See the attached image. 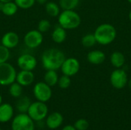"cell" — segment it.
I'll return each instance as SVG.
<instances>
[{
  "label": "cell",
  "mask_w": 131,
  "mask_h": 130,
  "mask_svg": "<svg viewBox=\"0 0 131 130\" xmlns=\"http://www.w3.org/2000/svg\"><path fill=\"white\" fill-rule=\"evenodd\" d=\"M74 126L77 130H87L89 127V123L85 119H79L74 123Z\"/></svg>",
  "instance_id": "f546056e"
},
{
  "label": "cell",
  "mask_w": 131,
  "mask_h": 130,
  "mask_svg": "<svg viewBox=\"0 0 131 130\" xmlns=\"http://www.w3.org/2000/svg\"><path fill=\"white\" fill-rule=\"evenodd\" d=\"M19 43V36L15 31H7L5 32L1 39V44L5 46V48L10 49L15 48L18 46Z\"/></svg>",
  "instance_id": "7c38bea8"
},
{
  "label": "cell",
  "mask_w": 131,
  "mask_h": 130,
  "mask_svg": "<svg viewBox=\"0 0 131 130\" xmlns=\"http://www.w3.org/2000/svg\"><path fill=\"white\" fill-rule=\"evenodd\" d=\"M22 86H21L16 81L12 83V84L9 85V89H8V93L11 97L14 98H18L22 95L23 89Z\"/></svg>",
  "instance_id": "603a6c76"
},
{
  "label": "cell",
  "mask_w": 131,
  "mask_h": 130,
  "mask_svg": "<svg viewBox=\"0 0 131 130\" xmlns=\"http://www.w3.org/2000/svg\"><path fill=\"white\" fill-rule=\"evenodd\" d=\"M14 2L21 9H29L36 2L35 0H14Z\"/></svg>",
  "instance_id": "484cf974"
},
{
  "label": "cell",
  "mask_w": 131,
  "mask_h": 130,
  "mask_svg": "<svg viewBox=\"0 0 131 130\" xmlns=\"http://www.w3.org/2000/svg\"><path fill=\"white\" fill-rule=\"evenodd\" d=\"M24 44L30 49H35L38 48L43 42V34L38 29H33L28 31L24 36Z\"/></svg>",
  "instance_id": "ba28073f"
},
{
  "label": "cell",
  "mask_w": 131,
  "mask_h": 130,
  "mask_svg": "<svg viewBox=\"0 0 131 130\" xmlns=\"http://www.w3.org/2000/svg\"><path fill=\"white\" fill-rule=\"evenodd\" d=\"M80 0H59V6L62 10H74Z\"/></svg>",
  "instance_id": "cb8c5ba5"
},
{
  "label": "cell",
  "mask_w": 131,
  "mask_h": 130,
  "mask_svg": "<svg viewBox=\"0 0 131 130\" xmlns=\"http://www.w3.org/2000/svg\"><path fill=\"white\" fill-rule=\"evenodd\" d=\"M94 34L97 43L101 45H107L115 40L117 31L114 25L108 23H104L100 25L96 28Z\"/></svg>",
  "instance_id": "7a4b0ae2"
},
{
  "label": "cell",
  "mask_w": 131,
  "mask_h": 130,
  "mask_svg": "<svg viewBox=\"0 0 131 130\" xmlns=\"http://www.w3.org/2000/svg\"><path fill=\"white\" fill-rule=\"evenodd\" d=\"M12 1H14V0H0V2H12Z\"/></svg>",
  "instance_id": "836d02e7"
},
{
  "label": "cell",
  "mask_w": 131,
  "mask_h": 130,
  "mask_svg": "<svg viewBox=\"0 0 131 130\" xmlns=\"http://www.w3.org/2000/svg\"><path fill=\"white\" fill-rule=\"evenodd\" d=\"M14 116V109L9 103H2L0 105V123L10 121Z\"/></svg>",
  "instance_id": "9a60e30c"
},
{
  "label": "cell",
  "mask_w": 131,
  "mask_h": 130,
  "mask_svg": "<svg viewBox=\"0 0 131 130\" xmlns=\"http://www.w3.org/2000/svg\"><path fill=\"white\" fill-rule=\"evenodd\" d=\"M67 38V31L66 29L58 25L54 27L53 31L51 32V39L54 43L61 44L63 43Z\"/></svg>",
  "instance_id": "e0dca14e"
},
{
  "label": "cell",
  "mask_w": 131,
  "mask_h": 130,
  "mask_svg": "<svg viewBox=\"0 0 131 130\" xmlns=\"http://www.w3.org/2000/svg\"><path fill=\"white\" fill-rule=\"evenodd\" d=\"M129 19H130V21H131V10L130 11V12H129Z\"/></svg>",
  "instance_id": "d590c367"
},
{
  "label": "cell",
  "mask_w": 131,
  "mask_h": 130,
  "mask_svg": "<svg viewBox=\"0 0 131 130\" xmlns=\"http://www.w3.org/2000/svg\"><path fill=\"white\" fill-rule=\"evenodd\" d=\"M127 84H128V87H129V88L131 90V79H130L129 80H128V82H127Z\"/></svg>",
  "instance_id": "d6a6232c"
},
{
  "label": "cell",
  "mask_w": 131,
  "mask_h": 130,
  "mask_svg": "<svg viewBox=\"0 0 131 130\" xmlns=\"http://www.w3.org/2000/svg\"><path fill=\"white\" fill-rule=\"evenodd\" d=\"M58 78L59 77L57 74V70H46L44 75V82L46 83L51 87H54L55 85L58 84Z\"/></svg>",
  "instance_id": "44dd1931"
},
{
  "label": "cell",
  "mask_w": 131,
  "mask_h": 130,
  "mask_svg": "<svg viewBox=\"0 0 131 130\" xmlns=\"http://www.w3.org/2000/svg\"><path fill=\"white\" fill-rule=\"evenodd\" d=\"M71 84V77L67 76L63 74L62 76H61L58 78V85L61 89H67L70 87Z\"/></svg>",
  "instance_id": "4316f807"
},
{
  "label": "cell",
  "mask_w": 131,
  "mask_h": 130,
  "mask_svg": "<svg viewBox=\"0 0 131 130\" xmlns=\"http://www.w3.org/2000/svg\"><path fill=\"white\" fill-rule=\"evenodd\" d=\"M10 57V50L0 44V64L7 62Z\"/></svg>",
  "instance_id": "83f0119b"
},
{
  "label": "cell",
  "mask_w": 131,
  "mask_h": 130,
  "mask_svg": "<svg viewBox=\"0 0 131 130\" xmlns=\"http://www.w3.org/2000/svg\"><path fill=\"white\" fill-rule=\"evenodd\" d=\"M18 10V7L15 4V2H3L1 12L6 16H13L15 15Z\"/></svg>",
  "instance_id": "ffe728a7"
},
{
  "label": "cell",
  "mask_w": 131,
  "mask_h": 130,
  "mask_svg": "<svg viewBox=\"0 0 131 130\" xmlns=\"http://www.w3.org/2000/svg\"><path fill=\"white\" fill-rule=\"evenodd\" d=\"M61 130H77L74 126H71V125H67L65 126L63 129Z\"/></svg>",
  "instance_id": "4dcf8cb0"
},
{
  "label": "cell",
  "mask_w": 131,
  "mask_h": 130,
  "mask_svg": "<svg viewBox=\"0 0 131 130\" xmlns=\"http://www.w3.org/2000/svg\"><path fill=\"white\" fill-rule=\"evenodd\" d=\"M45 11L51 17H58L61 12V8L54 2H48L45 4Z\"/></svg>",
  "instance_id": "7402d4cb"
},
{
  "label": "cell",
  "mask_w": 131,
  "mask_h": 130,
  "mask_svg": "<svg viewBox=\"0 0 131 130\" xmlns=\"http://www.w3.org/2000/svg\"><path fill=\"white\" fill-rule=\"evenodd\" d=\"M97 43L96 38L94 34H87L83 36L81 39V44L85 48H92Z\"/></svg>",
  "instance_id": "d4e9b609"
},
{
  "label": "cell",
  "mask_w": 131,
  "mask_h": 130,
  "mask_svg": "<svg viewBox=\"0 0 131 130\" xmlns=\"http://www.w3.org/2000/svg\"><path fill=\"white\" fill-rule=\"evenodd\" d=\"M37 64V59L30 54H22L17 59V65L20 70L33 71Z\"/></svg>",
  "instance_id": "8fae6325"
},
{
  "label": "cell",
  "mask_w": 131,
  "mask_h": 130,
  "mask_svg": "<svg viewBox=\"0 0 131 130\" xmlns=\"http://www.w3.org/2000/svg\"><path fill=\"white\" fill-rule=\"evenodd\" d=\"M35 2L40 5H45L48 2V0H35Z\"/></svg>",
  "instance_id": "1f68e13d"
},
{
  "label": "cell",
  "mask_w": 131,
  "mask_h": 130,
  "mask_svg": "<svg viewBox=\"0 0 131 130\" xmlns=\"http://www.w3.org/2000/svg\"><path fill=\"white\" fill-rule=\"evenodd\" d=\"M0 130H2V129H0Z\"/></svg>",
  "instance_id": "74e56055"
},
{
  "label": "cell",
  "mask_w": 131,
  "mask_h": 130,
  "mask_svg": "<svg viewBox=\"0 0 131 130\" xmlns=\"http://www.w3.org/2000/svg\"><path fill=\"white\" fill-rule=\"evenodd\" d=\"M65 58V55L62 51L55 48H48L41 54V64L46 70H58L61 69Z\"/></svg>",
  "instance_id": "6da1fadb"
},
{
  "label": "cell",
  "mask_w": 131,
  "mask_h": 130,
  "mask_svg": "<svg viewBox=\"0 0 131 130\" xmlns=\"http://www.w3.org/2000/svg\"><path fill=\"white\" fill-rule=\"evenodd\" d=\"M127 1H128V2H129L131 4V0H127Z\"/></svg>",
  "instance_id": "8d00e7d4"
},
{
  "label": "cell",
  "mask_w": 131,
  "mask_h": 130,
  "mask_svg": "<svg viewBox=\"0 0 131 130\" xmlns=\"http://www.w3.org/2000/svg\"><path fill=\"white\" fill-rule=\"evenodd\" d=\"M48 113V108L45 103L41 101H36L31 103L27 114L31 117L34 122H39L43 120Z\"/></svg>",
  "instance_id": "5b68a950"
},
{
  "label": "cell",
  "mask_w": 131,
  "mask_h": 130,
  "mask_svg": "<svg viewBox=\"0 0 131 130\" xmlns=\"http://www.w3.org/2000/svg\"><path fill=\"white\" fill-rule=\"evenodd\" d=\"M15 103V108L19 113H27L28 108L31 105V100L28 97L21 95L20 97L17 98Z\"/></svg>",
  "instance_id": "ac0fdd59"
},
{
  "label": "cell",
  "mask_w": 131,
  "mask_h": 130,
  "mask_svg": "<svg viewBox=\"0 0 131 130\" xmlns=\"http://www.w3.org/2000/svg\"><path fill=\"white\" fill-rule=\"evenodd\" d=\"M105 59H106L105 54L103 51H98V50L91 51L87 55L88 61L90 64H94V65H98V64H103L104 62Z\"/></svg>",
  "instance_id": "2e32d148"
},
{
  "label": "cell",
  "mask_w": 131,
  "mask_h": 130,
  "mask_svg": "<svg viewBox=\"0 0 131 130\" xmlns=\"http://www.w3.org/2000/svg\"><path fill=\"white\" fill-rule=\"evenodd\" d=\"M63 116L58 112H54L49 114L45 120L46 126L51 129L59 128L63 123Z\"/></svg>",
  "instance_id": "5bb4252c"
},
{
  "label": "cell",
  "mask_w": 131,
  "mask_h": 130,
  "mask_svg": "<svg viewBox=\"0 0 131 130\" xmlns=\"http://www.w3.org/2000/svg\"><path fill=\"white\" fill-rule=\"evenodd\" d=\"M2 103V96H1V94H0V105Z\"/></svg>",
  "instance_id": "e575fe53"
},
{
  "label": "cell",
  "mask_w": 131,
  "mask_h": 130,
  "mask_svg": "<svg viewBox=\"0 0 131 130\" xmlns=\"http://www.w3.org/2000/svg\"><path fill=\"white\" fill-rule=\"evenodd\" d=\"M51 28V22L48 19H41L38 24V30L42 34L46 33Z\"/></svg>",
  "instance_id": "f1b7e54d"
},
{
  "label": "cell",
  "mask_w": 131,
  "mask_h": 130,
  "mask_svg": "<svg viewBox=\"0 0 131 130\" xmlns=\"http://www.w3.org/2000/svg\"><path fill=\"white\" fill-rule=\"evenodd\" d=\"M17 71L10 63L5 62L0 64V85L9 86L15 82Z\"/></svg>",
  "instance_id": "277c9868"
},
{
  "label": "cell",
  "mask_w": 131,
  "mask_h": 130,
  "mask_svg": "<svg viewBox=\"0 0 131 130\" xmlns=\"http://www.w3.org/2000/svg\"><path fill=\"white\" fill-rule=\"evenodd\" d=\"M110 81L111 85L116 89H123L126 87L128 82L127 75L124 70L121 68H117L114 70L110 77Z\"/></svg>",
  "instance_id": "9c48e42d"
},
{
  "label": "cell",
  "mask_w": 131,
  "mask_h": 130,
  "mask_svg": "<svg viewBox=\"0 0 131 130\" xmlns=\"http://www.w3.org/2000/svg\"><path fill=\"white\" fill-rule=\"evenodd\" d=\"M35 80V74L31 70H20L17 72L15 81L22 87H28L31 85Z\"/></svg>",
  "instance_id": "4fadbf2b"
},
{
  "label": "cell",
  "mask_w": 131,
  "mask_h": 130,
  "mask_svg": "<svg viewBox=\"0 0 131 130\" xmlns=\"http://www.w3.org/2000/svg\"><path fill=\"white\" fill-rule=\"evenodd\" d=\"M110 61L112 66L116 68H121L124 65L126 59L123 53L120 51H115L111 54Z\"/></svg>",
  "instance_id": "d6986e66"
},
{
  "label": "cell",
  "mask_w": 131,
  "mask_h": 130,
  "mask_svg": "<svg viewBox=\"0 0 131 130\" xmlns=\"http://www.w3.org/2000/svg\"><path fill=\"white\" fill-rule=\"evenodd\" d=\"M33 94L38 101L46 103L52 96L51 87L44 81L38 82L33 87Z\"/></svg>",
  "instance_id": "52a82bcc"
},
{
  "label": "cell",
  "mask_w": 131,
  "mask_h": 130,
  "mask_svg": "<svg viewBox=\"0 0 131 130\" xmlns=\"http://www.w3.org/2000/svg\"><path fill=\"white\" fill-rule=\"evenodd\" d=\"M58 25L66 30L75 29L81 25V16L74 10H63L58 16Z\"/></svg>",
  "instance_id": "3957f363"
},
{
  "label": "cell",
  "mask_w": 131,
  "mask_h": 130,
  "mask_svg": "<svg viewBox=\"0 0 131 130\" xmlns=\"http://www.w3.org/2000/svg\"><path fill=\"white\" fill-rule=\"evenodd\" d=\"M80 62L78 59L74 57H68L65 58L61 67V70L63 74L69 77H73L78 73V71L80 70Z\"/></svg>",
  "instance_id": "30bf717a"
},
{
  "label": "cell",
  "mask_w": 131,
  "mask_h": 130,
  "mask_svg": "<svg viewBox=\"0 0 131 130\" xmlns=\"http://www.w3.org/2000/svg\"><path fill=\"white\" fill-rule=\"evenodd\" d=\"M12 130H35L34 120L27 113H19L12 120Z\"/></svg>",
  "instance_id": "8992f818"
}]
</instances>
